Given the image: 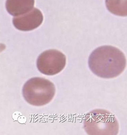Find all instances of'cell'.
Here are the masks:
<instances>
[{"label": "cell", "mask_w": 127, "mask_h": 135, "mask_svg": "<svg viewBox=\"0 0 127 135\" xmlns=\"http://www.w3.org/2000/svg\"><path fill=\"white\" fill-rule=\"evenodd\" d=\"M126 60L123 52L113 46L99 47L90 54L88 65L92 73L105 79L115 78L121 74Z\"/></svg>", "instance_id": "cell-1"}, {"label": "cell", "mask_w": 127, "mask_h": 135, "mask_svg": "<svg viewBox=\"0 0 127 135\" xmlns=\"http://www.w3.org/2000/svg\"><path fill=\"white\" fill-rule=\"evenodd\" d=\"M84 128L88 135H117L118 123L115 115L108 110L97 109L87 113Z\"/></svg>", "instance_id": "cell-2"}, {"label": "cell", "mask_w": 127, "mask_h": 135, "mask_svg": "<svg viewBox=\"0 0 127 135\" xmlns=\"http://www.w3.org/2000/svg\"><path fill=\"white\" fill-rule=\"evenodd\" d=\"M55 86L48 79L34 78L23 86L22 93L26 101L32 105L41 106L51 101L55 94Z\"/></svg>", "instance_id": "cell-3"}, {"label": "cell", "mask_w": 127, "mask_h": 135, "mask_svg": "<svg viewBox=\"0 0 127 135\" xmlns=\"http://www.w3.org/2000/svg\"><path fill=\"white\" fill-rule=\"evenodd\" d=\"M66 57L56 50H49L42 53L37 60L38 70L43 74L52 76L58 74L64 69Z\"/></svg>", "instance_id": "cell-4"}, {"label": "cell", "mask_w": 127, "mask_h": 135, "mask_svg": "<svg viewBox=\"0 0 127 135\" xmlns=\"http://www.w3.org/2000/svg\"><path fill=\"white\" fill-rule=\"evenodd\" d=\"M43 17L40 11L34 8L29 12L13 18V23L17 29L30 31L36 29L42 23Z\"/></svg>", "instance_id": "cell-5"}, {"label": "cell", "mask_w": 127, "mask_h": 135, "mask_svg": "<svg viewBox=\"0 0 127 135\" xmlns=\"http://www.w3.org/2000/svg\"><path fill=\"white\" fill-rule=\"evenodd\" d=\"M34 2V0H6V9L11 15L17 17L31 11Z\"/></svg>", "instance_id": "cell-6"}, {"label": "cell", "mask_w": 127, "mask_h": 135, "mask_svg": "<svg viewBox=\"0 0 127 135\" xmlns=\"http://www.w3.org/2000/svg\"><path fill=\"white\" fill-rule=\"evenodd\" d=\"M108 10L114 15L121 17L127 15V0H106Z\"/></svg>", "instance_id": "cell-7"}]
</instances>
